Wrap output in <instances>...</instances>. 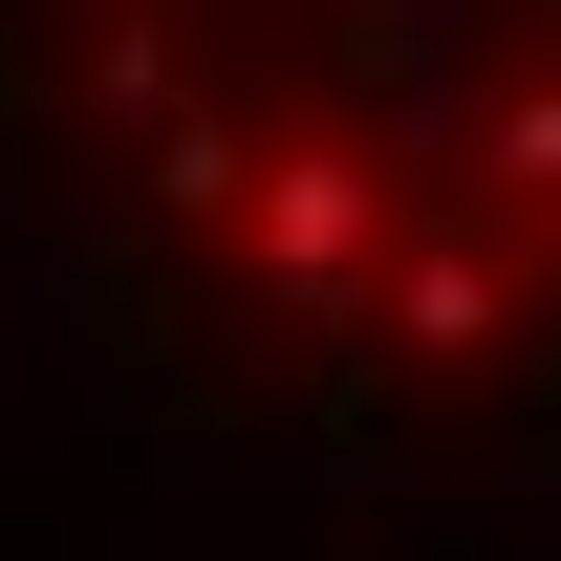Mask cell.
<instances>
[{"label":"cell","instance_id":"obj_1","mask_svg":"<svg viewBox=\"0 0 561 561\" xmlns=\"http://www.w3.org/2000/svg\"><path fill=\"white\" fill-rule=\"evenodd\" d=\"M0 108L130 346L561 476V0H0Z\"/></svg>","mask_w":561,"mask_h":561}]
</instances>
